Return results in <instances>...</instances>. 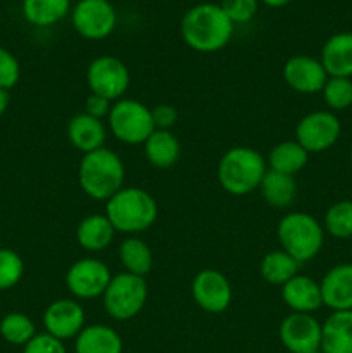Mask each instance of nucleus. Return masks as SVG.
I'll return each instance as SVG.
<instances>
[{
    "label": "nucleus",
    "instance_id": "obj_29",
    "mask_svg": "<svg viewBox=\"0 0 352 353\" xmlns=\"http://www.w3.org/2000/svg\"><path fill=\"white\" fill-rule=\"evenodd\" d=\"M0 336L10 345L24 347L37 336L33 319L23 312H9L0 321Z\"/></svg>",
    "mask_w": 352,
    "mask_h": 353
},
{
    "label": "nucleus",
    "instance_id": "obj_6",
    "mask_svg": "<svg viewBox=\"0 0 352 353\" xmlns=\"http://www.w3.org/2000/svg\"><path fill=\"white\" fill-rule=\"evenodd\" d=\"M107 126L117 141L126 145H144L155 130L150 109L135 99L116 100L107 116Z\"/></svg>",
    "mask_w": 352,
    "mask_h": 353
},
{
    "label": "nucleus",
    "instance_id": "obj_19",
    "mask_svg": "<svg viewBox=\"0 0 352 353\" xmlns=\"http://www.w3.org/2000/svg\"><path fill=\"white\" fill-rule=\"evenodd\" d=\"M68 140L83 155L104 148L107 140V128L104 121L81 112L68 123Z\"/></svg>",
    "mask_w": 352,
    "mask_h": 353
},
{
    "label": "nucleus",
    "instance_id": "obj_5",
    "mask_svg": "<svg viewBox=\"0 0 352 353\" xmlns=\"http://www.w3.org/2000/svg\"><path fill=\"white\" fill-rule=\"evenodd\" d=\"M282 250L304 264L316 257L324 243V228L307 212H289L280 219L276 228Z\"/></svg>",
    "mask_w": 352,
    "mask_h": 353
},
{
    "label": "nucleus",
    "instance_id": "obj_9",
    "mask_svg": "<svg viewBox=\"0 0 352 353\" xmlns=\"http://www.w3.org/2000/svg\"><path fill=\"white\" fill-rule=\"evenodd\" d=\"M71 23L79 37L99 41L114 31L117 12L110 0H79L71 9Z\"/></svg>",
    "mask_w": 352,
    "mask_h": 353
},
{
    "label": "nucleus",
    "instance_id": "obj_8",
    "mask_svg": "<svg viewBox=\"0 0 352 353\" xmlns=\"http://www.w3.org/2000/svg\"><path fill=\"white\" fill-rule=\"evenodd\" d=\"M86 85L93 95L116 102L130 88V69L114 55H100L86 68Z\"/></svg>",
    "mask_w": 352,
    "mask_h": 353
},
{
    "label": "nucleus",
    "instance_id": "obj_40",
    "mask_svg": "<svg viewBox=\"0 0 352 353\" xmlns=\"http://www.w3.org/2000/svg\"><path fill=\"white\" fill-rule=\"evenodd\" d=\"M313 353H324L323 350H317V352H313Z\"/></svg>",
    "mask_w": 352,
    "mask_h": 353
},
{
    "label": "nucleus",
    "instance_id": "obj_14",
    "mask_svg": "<svg viewBox=\"0 0 352 353\" xmlns=\"http://www.w3.org/2000/svg\"><path fill=\"white\" fill-rule=\"evenodd\" d=\"M85 309L78 300L59 299L52 302L43 312L45 333L66 341L78 336L85 327Z\"/></svg>",
    "mask_w": 352,
    "mask_h": 353
},
{
    "label": "nucleus",
    "instance_id": "obj_15",
    "mask_svg": "<svg viewBox=\"0 0 352 353\" xmlns=\"http://www.w3.org/2000/svg\"><path fill=\"white\" fill-rule=\"evenodd\" d=\"M328 72L324 71L320 59L307 54L292 55L283 65V81L297 93L314 95L321 93L324 83L328 81Z\"/></svg>",
    "mask_w": 352,
    "mask_h": 353
},
{
    "label": "nucleus",
    "instance_id": "obj_35",
    "mask_svg": "<svg viewBox=\"0 0 352 353\" xmlns=\"http://www.w3.org/2000/svg\"><path fill=\"white\" fill-rule=\"evenodd\" d=\"M23 353H66L64 341L48 333H37V336L23 347Z\"/></svg>",
    "mask_w": 352,
    "mask_h": 353
},
{
    "label": "nucleus",
    "instance_id": "obj_21",
    "mask_svg": "<svg viewBox=\"0 0 352 353\" xmlns=\"http://www.w3.org/2000/svg\"><path fill=\"white\" fill-rule=\"evenodd\" d=\"M116 230L106 214H90L76 228V240L86 252H102L113 243Z\"/></svg>",
    "mask_w": 352,
    "mask_h": 353
},
{
    "label": "nucleus",
    "instance_id": "obj_25",
    "mask_svg": "<svg viewBox=\"0 0 352 353\" xmlns=\"http://www.w3.org/2000/svg\"><path fill=\"white\" fill-rule=\"evenodd\" d=\"M307 162H309V154L297 140L280 141L269 150L266 159L268 169L289 176H295L297 172L302 171Z\"/></svg>",
    "mask_w": 352,
    "mask_h": 353
},
{
    "label": "nucleus",
    "instance_id": "obj_30",
    "mask_svg": "<svg viewBox=\"0 0 352 353\" xmlns=\"http://www.w3.org/2000/svg\"><path fill=\"white\" fill-rule=\"evenodd\" d=\"M324 233L337 240L352 238V200H340L328 207L323 217Z\"/></svg>",
    "mask_w": 352,
    "mask_h": 353
},
{
    "label": "nucleus",
    "instance_id": "obj_10",
    "mask_svg": "<svg viewBox=\"0 0 352 353\" xmlns=\"http://www.w3.org/2000/svg\"><path fill=\"white\" fill-rule=\"evenodd\" d=\"M342 134V124L331 110L306 114L295 126V140L307 154H321L333 147Z\"/></svg>",
    "mask_w": 352,
    "mask_h": 353
},
{
    "label": "nucleus",
    "instance_id": "obj_17",
    "mask_svg": "<svg viewBox=\"0 0 352 353\" xmlns=\"http://www.w3.org/2000/svg\"><path fill=\"white\" fill-rule=\"evenodd\" d=\"M323 305L338 310H352V264H337L320 281Z\"/></svg>",
    "mask_w": 352,
    "mask_h": 353
},
{
    "label": "nucleus",
    "instance_id": "obj_4",
    "mask_svg": "<svg viewBox=\"0 0 352 353\" xmlns=\"http://www.w3.org/2000/svg\"><path fill=\"white\" fill-rule=\"evenodd\" d=\"M268 171L262 154L252 147H233L223 154L217 164V181L233 196H245L261 186Z\"/></svg>",
    "mask_w": 352,
    "mask_h": 353
},
{
    "label": "nucleus",
    "instance_id": "obj_3",
    "mask_svg": "<svg viewBox=\"0 0 352 353\" xmlns=\"http://www.w3.org/2000/svg\"><path fill=\"white\" fill-rule=\"evenodd\" d=\"M124 164L116 152L99 148L83 155L78 168L79 188L86 196L107 202L124 185Z\"/></svg>",
    "mask_w": 352,
    "mask_h": 353
},
{
    "label": "nucleus",
    "instance_id": "obj_32",
    "mask_svg": "<svg viewBox=\"0 0 352 353\" xmlns=\"http://www.w3.org/2000/svg\"><path fill=\"white\" fill-rule=\"evenodd\" d=\"M24 276V261L17 252L0 248V292L14 288Z\"/></svg>",
    "mask_w": 352,
    "mask_h": 353
},
{
    "label": "nucleus",
    "instance_id": "obj_31",
    "mask_svg": "<svg viewBox=\"0 0 352 353\" xmlns=\"http://www.w3.org/2000/svg\"><path fill=\"white\" fill-rule=\"evenodd\" d=\"M321 95L331 112L349 109L352 105V78H328Z\"/></svg>",
    "mask_w": 352,
    "mask_h": 353
},
{
    "label": "nucleus",
    "instance_id": "obj_12",
    "mask_svg": "<svg viewBox=\"0 0 352 353\" xmlns=\"http://www.w3.org/2000/svg\"><path fill=\"white\" fill-rule=\"evenodd\" d=\"M193 302L209 314H221L231 305L233 288L226 276L217 269H202L192 281Z\"/></svg>",
    "mask_w": 352,
    "mask_h": 353
},
{
    "label": "nucleus",
    "instance_id": "obj_24",
    "mask_svg": "<svg viewBox=\"0 0 352 353\" xmlns=\"http://www.w3.org/2000/svg\"><path fill=\"white\" fill-rule=\"evenodd\" d=\"M259 190H261L262 199H264V202L269 207L286 209V207H290L295 202L299 186H297L295 176L282 174V172L268 169L264 178H262Z\"/></svg>",
    "mask_w": 352,
    "mask_h": 353
},
{
    "label": "nucleus",
    "instance_id": "obj_26",
    "mask_svg": "<svg viewBox=\"0 0 352 353\" xmlns=\"http://www.w3.org/2000/svg\"><path fill=\"white\" fill-rule=\"evenodd\" d=\"M21 10L31 26L48 28L71 12V0H23Z\"/></svg>",
    "mask_w": 352,
    "mask_h": 353
},
{
    "label": "nucleus",
    "instance_id": "obj_18",
    "mask_svg": "<svg viewBox=\"0 0 352 353\" xmlns=\"http://www.w3.org/2000/svg\"><path fill=\"white\" fill-rule=\"evenodd\" d=\"M320 61L330 78H352V31L331 34L321 48Z\"/></svg>",
    "mask_w": 352,
    "mask_h": 353
},
{
    "label": "nucleus",
    "instance_id": "obj_33",
    "mask_svg": "<svg viewBox=\"0 0 352 353\" xmlns=\"http://www.w3.org/2000/svg\"><path fill=\"white\" fill-rule=\"evenodd\" d=\"M259 0H223L219 3L233 24H245L255 17L259 10Z\"/></svg>",
    "mask_w": 352,
    "mask_h": 353
},
{
    "label": "nucleus",
    "instance_id": "obj_34",
    "mask_svg": "<svg viewBox=\"0 0 352 353\" xmlns=\"http://www.w3.org/2000/svg\"><path fill=\"white\" fill-rule=\"evenodd\" d=\"M21 64L16 55L0 47V90H12L19 83Z\"/></svg>",
    "mask_w": 352,
    "mask_h": 353
},
{
    "label": "nucleus",
    "instance_id": "obj_7",
    "mask_svg": "<svg viewBox=\"0 0 352 353\" xmlns=\"http://www.w3.org/2000/svg\"><path fill=\"white\" fill-rule=\"evenodd\" d=\"M148 299V286L145 278L119 272L113 276L102 295L106 312L116 321L135 319L144 310Z\"/></svg>",
    "mask_w": 352,
    "mask_h": 353
},
{
    "label": "nucleus",
    "instance_id": "obj_1",
    "mask_svg": "<svg viewBox=\"0 0 352 353\" xmlns=\"http://www.w3.org/2000/svg\"><path fill=\"white\" fill-rule=\"evenodd\" d=\"M179 31L186 47L200 54H214L230 43L235 24L224 14L221 6L204 2L190 7L183 14Z\"/></svg>",
    "mask_w": 352,
    "mask_h": 353
},
{
    "label": "nucleus",
    "instance_id": "obj_39",
    "mask_svg": "<svg viewBox=\"0 0 352 353\" xmlns=\"http://www.w3.org/2000/svg\"><path fill=\"white\" fill-rule=\"evenodd\" d=\"M259 2L264 3V6H268V7H273V9H280V7L289 6L292 0H259Z\"/></svg>",
    "mask_w": 352,
    "mask_h": 353
},
{
    "label": "nucleus",
    "instance_id": "obj_27",
    "mask_svg": "<svg viewBox=\"0 0 352 353\" xmlns=\"http://www.w3.org/2000/svg\"><path fill=\"white\" fill-rule=\"evenodd\" d=\"M119 261L124 272L147 278L154 268V255L147 241L140 236H126L119 245Z\"/></svg>",
    "mask_w": 352,
    "mask_h": 353
},
{
    "label": "nucleus",
    "instance_id": "obj_37",
    "mask_svg": "<svg viewBox=\"0 0 352 353\" xmlns=\"http://www.w3.org/2000/svg\"><path fill=\"white\" fill-rule=\"evenodd\" d=\"M110 109H113V102H110V100L104 99V97L100 95H93V93H90V95L86 97L85 114H88V116L102 121L104 117L109 116Z\"/></svg>",
    "mask_w": 352,
    "mask_h": 353
},
{
    "label": "nucleus",
    "instance_id": "obj_38",
    "mask_svg": "<svg viewBox=\"0 0 352 353\" xmlns=\"http://www.w3.org/2000/svg\"><path fill=\"white\" fill-rule=\"evenodd\" d=\"M9 103H10V95L7 90H0V117L6 114V110L9 109Z\"/></svg>",
    "mask_w": 352,
    "mask_h": 353
},
{
    "label": "nucleus",
    "instance_id": "obj_11",
    "mask_svg": "<svg viewBox=\"0 0 352 353\" xmlns=\"http://www.w3.org/2000/svg\"><path fill=\"white\" fill-rule=\"evenodd\" d=\"M113 274L106 262L99 259H79L66 272V286L76 300L99 299L109 286Z\"/></svg>",
    "mask_w": 352,
    "mask_h": 353
},
{
    "label": "nucleus",
    "instance_id": "obj_13",
    "mask_svg": "<svg viewBox=\"0 0 352 353\" xmlns=\"http://www.w3.org/2000/svg\"><path fill=\"white\" fill-rule=\"evenodd\" d=\"M280 341L290 353L321 350V323L313 314L292 312L280 324Z\"/></svg>",
    "mask_w": 352,
    "mask_h": 353
},
{
    "label": "nucleus",
    "instance_id": "obj_23",
    "mask_svg": "<svg viewBox=\"0 0 352 353\" xmlns=\"http://www.w3.org/2000/svg\"><path fill=\"white\" fill-rule=\"evenodd\" d=\"M144 152L148 164L157 169H169L178 162L182 145L173 131L154 130L144 143Z\"/></svg>",
    "mask_w": 352,
    "mask_h": 353
},
{
    "label": "nucleus",
    "instance_id": "obj_16",
    "mask_svg": "<svg viewBox=\"0 0 352 353\" xmlns=\"http://www.w3.org/2000/svg\"><path fill=\"white\" fill-rule=\"evenodd\" d=\"M282 300L292 312L314 314L323 307L321 299V286L316 279L306 274L293 276L290 281L280 288Z\"/></svg>",
    "mask_w": 352,
    "mask_h": 353
},
{
    "label": "nucleus",
    "instance_id": "obj_2",
    "mask_svg": "<svg viewBox=\"0 0 352 353\" xmlns=\"http://www.w3.org/2000/svg\"><path fill=\"white\" fill-rule=\"evenodd\" d=\"M106 203V216L116 233L119 231L128 236H137L138 233L147 231L159 216L154 196L138 186H123Z\"/></svg>",
    "mask_w": 352,
    "mask_h": 353
},
{
    "label": "nucleus",
    "instance_id": "obj_36",
    "mask_svg": "<svg viewBox=\"0 0 352 353\" xmlns=\"http://www.w3.org/2000/svg\"><path fill=\"white\" fill-rule=\"evenodd\" d=\"M152 121H154L155 130H168L175 126L178 121V110L171 103H159V105L152 107Z\"/></svg>",
    "mask_w": 352,
    "mask_h": 353
},
{
    "label": "nucleus",
    "instance_id": "obj_20",
    "mask_svg": "<svg viewBox=\"0 0 352 353\" xmlns=\"http://www.w3.org/2000/svg\"><path fill=\"white\" fill-rule=\"evenodd\" d=\"M321 350L352 353V310L331 312L321 324Z\"/></svg>",
    "mask_w": 352,
    "mask_h": 353
},
{
    "label": "nucleus",
    "instance_id": "obj_28",
    "mask_svg": "<svg viewBox=\"0 0 352 353\" xmlns=\"http://www.w3.org/2000/svg\"><path fill=\"white\" fill-rule=\"evenodd\" d=\"M300 262L285 250H273L262 257L261 265H259V272H261L262 279L273 286H280L282 288L286 281L299 274Z\"/></svg>",
    "mask_w": 352,
    "mask_h": 353
},
{
    "label": "nucleus",
    "instance_id": "obj_41",
    "mask_svg": "<svg viewBox=\"0 0 352 353\" xmlns=\"http://www.w3.org/2000/svg\"><path fill=\"white\" fill-rule=\"evenodd\" d=\"M351 162H352V150H351Z\"/></svg>",
    "mask_w": 352,
    "mask_h": 353
},
{
    "label": "nucleus",
    "instance_id": "obj_22",
    "mask_svg": "<svg viewBox=\"0 0 352 353\" xmlns=\"http://www.w3.org/2000/svg\"><path fill=\"white\" fill-rule=\"evenodd\" d=\"M75 353H123V338L106 324L85 326L75 338Z\"/></svg>",
    "mask_w": 352,
    "mask_h": 353
}]
</instances>
